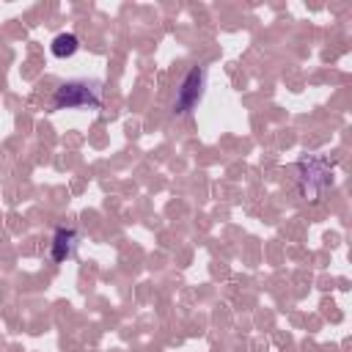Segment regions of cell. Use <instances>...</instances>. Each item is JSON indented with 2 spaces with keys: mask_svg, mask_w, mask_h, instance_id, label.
I'll return each instance as SVG.
<instances>
[{
  "mask_svg": "<svg viewBox=\"0 0 352 352\" xmlns=\"http://www.w3.org/2000/svg\"><path fill=\"white\" fill-rule=\"evenodd\" d=\"M104 96V82L94 77H74L55 88V110H99Z\"/></svg>",
  "mask_w": 352,
  "mask_h": 352,
  "instance_id": "cell-1",
  "label": "cell"
},
{
  "mask_svg": "<svg viewBox=\"0 0 352 352\" xmlns=\"http://www.w3.org/2000/svg\"><path fill=\"white\" fill-rule=\"evenodd\" d=\"M300 182H302V192L308 198L322 195L330 184H333V162L327 157H302L300 160Z\"/></svg>",
  "mask_w": 352,
  "mask_h": 352,
  "instance_id": "cell-2",
  "label": "cell"
},
{
  "mask_svg": "<svg viewBox=\"0 0 352 352\" xmlns=\"http://www.w3.org/2000/svg\"><path fill=\"white\" fill-rule=\"evenodd\" d=\"M204 85H206V66H192V69L187 72V77L182 80L179 91H176L173 113H179V116L190 113V110L201 102V96H204Z\"/></svg>",
  "mask_w": 352,
  "mask_h": 352,
  "instance_id": "cell-3",
  "label": "cell"
},
{
  "mask_svg": "<svg viewBox=\"0 0 352 352\" xmlns=\"http://www.w3.org/2000/svg\"><path fill=\"white\" fill-rule=\"evenodd\" d=\"M77 245H80V231H74V228H58L55 236H52V250H50L52 261L60 264V261L72 258L77 253Z\"/></svg>",
  "mask_w": 352,
  "mask_h": 352,
  "instance_id": "cell-4",
  "label": "cell"
},
{
  "mask_svg": "<svg viewBox=\"0 0 352 352\" xmlns=\"http://www.w3.org/2000/svg\"><path fill=\"white\" fill-rule=\"evenodd\" d=\"M77 50H80V38L74 33H58L52 38V44H50V52L55 58H72Z\"/></svg>",
  "mask_w": 352,
  "mask_h": 352,
  "instance_id": "cell-5",
  "label": "cell"
}]
</instances>
